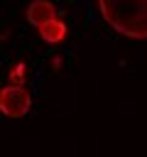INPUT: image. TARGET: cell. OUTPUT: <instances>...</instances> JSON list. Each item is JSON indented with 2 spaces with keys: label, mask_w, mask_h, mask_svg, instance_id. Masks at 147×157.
<instances>
[{
  "label": "cell",
  "mask_w": 147,
  "mask_h": 157,
  "mask_svg": "<svg viewBox=\"0 0 147 157\" xmlns=\"http://www.w3.org/2000/svg\"><path fill=\"white\" fill-rule=\"evenodd\" d=\"M98 10L120 34L147 39V0H98Z\"/></svg>",
  "instance_id": "cell-1"
},
{
  "label": "cell",
  "mask_w": 147,
  "mask_h": 157,
  "mask_svg": "<svg viewBox=\"0 0 147 157\" xmlns=\"http://www.w3.org/2000/svg\"><path fill=\"white\" fill-rule=\"evenodd\" d=\"M32 108V93L24 86H2L0 88V110L7 118H22Z\"/></svg>",
  "instance_id": "cell-2"
},
{
  "label": "cell",
  "mask_w": 147,
  "mask_h": 157,
  "mask_svg": "<svg viewBox=\"0 0 147 157\" xmlns=\"http://www.w3.org/2000/svg\"><path fill=\"white\" fill-rule=\"evenodd\" d=\"M54 17H56V5L51 0H32L29 7H27V20L34 27H42Z\"/></svg>",
  "instance_id": "cell-3"
},
{
  "label": "cell",
  "mask_w": 147,
  "mask_h": 157,
  "mask_svg": "<svg viewBox=\"0 0 147 157\" xmlns=\"http://www.w3.org/2000/svg\"><path fill=\"white\" fill-rule=\"evenodd\" d=\"M37 32H39V37H42L44 42L56 44V42H61V39L66 37V22L59 20V17H54V20H49L47 25L37 27Z\"/></svg>",
  "instance_id": "cell-4"
},
{
  "label": "cell",
  "mask_w": 147,
  "mask_h": 157,
  "mask_svg": "<svg viewBox=\"0 0 147 157\" xmlns=\"http://www.w3.org/2000/svg\"><path fill=\"white\" fill-rule=\"evenodd\" d=\"M24 81H27V64L20 61L7 71V86H24Z\"/></svg>",
  "instance_id": "cell-5"
}]
</instances>
